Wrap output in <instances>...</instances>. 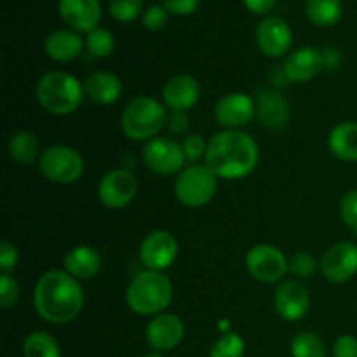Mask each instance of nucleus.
Wrapping results in <instances>:
<instances>
[{
    "label": "nucleus",
    "instance_id": "nucleus-5",
    "mask_svg": "<svg viewBox=\"0 0 357 357\" xmlns=\"http://www.w3.org/2000/svg\"><path fill=\"white\" fill-rule=\"evenodd\" d=\"M166 105L155 98L138 96L128 103L121 117L122 132L132 142H150L167 126Z\"/></svg>",
    "mask_w": 357,
    "mask_h": 357
},
{
    "label": "nucleus",
    "instance_id": "nucleus-2",
    "mask_svg": "<svg viewBox=\"0 0 357 357\" xmlns=\"http://www.w3.org/2000/svg\"><path fill=\"white\" fill-rule=\"evenodd\" d=\"M33 305L47 323L66 324L82 312V286L66 271H47L35 284Z\"/></svg>",
    "mask_w": 357,
    "mask_h": 357
},
{
    "label": "nucleus",
    "instance_id": "nucleus-31",
    "mask_svg": "<svg viewBox=\"0 0 357 357\" xmlns=\"http://www.w3.org/2000/svg\"><path fill=\"white\" fill-rule=\"evenodd\" d=\"M319 267L321 264L316 260V257L307 253V251H298L289 258V272L298 279L314 278Z\"/></svg>",
    "mask_w": 357,
    "mask_h": 357
},
{
    "label": "nucleus",
    "instance_id": "nucleus-8",
    "mask_svg": "<svg viewBox=\"0 0 357 357\" xmlns=\"http://www.w3.org/2000/svg\"><path fill=\"white\" fill-rule=\"evenodd\" d=\"M246 268L257 281L274 284L289 272V260L272 244H257L246 253Z\"/></svg>",
    "mask_w": 357,
    "mask_h": 357
},
{
    "label": "nucleus",
    "instance_id": "nucleus-22",
    "mask_svg": "<svg viewBox=\"0 0 357 357\" xmlns=\"http://www.w3.org/2000/svg\"><path fill=\"white\" fill-rule=\"evenodd\" d=\"M65 271L79 281H87L101 271V255L91 246H75L65 257Z\"/></svg>",
    "mask_w": 357,
    "mask_h": 357
},
{
    "label": "nucleus",
    "instance_id": "nucleus-10",
    "mask_svg": "<svg viewBox=\"0 0 357 357\" xmlns=\"http://www.w3.org/2000/svg\"><path fill=\"white\" fill-rule=\"evenodd\" d=\"M139 190L138 178L129 169H114L101 178L98 185V197L101 204L110 209L126 208Z\"/></svg>",
    "mask_w": 357,
    "mask_h": 357
},
{
    "label": "nucleus",
    "instance_id": "nucleus-33",
    "mask_svg": "<svg viewBox=\"0 0 357 357\" xmlns=\"http://www.w3.org/2000/svg\"><path fill=\"white\" fill-rule=\"evenodd\" d=\"M20 295L21 288L16 278H13L10 274L0 275V305H2V309H10V307L16 305Z\"/></svg>",
    "mask_w": 357,
    "mask_h": 357
},
{
    "label": "nucleus",
    "instance_id": "nucleus-24",
    "mask_svg": "<svg viewBox=\"0 0 357 357\" xmlns=\"http://www.w3.org/2000/svg\"><path fill=\"white\" fill-rule=\"evenodd\" d=\"M328 146L335 157L345 162H357V122L345 121L331 129Z\"/></svg>",
    "mask_w": 357,
    "mask_h": 357
},
{
    "label": "nucleus",
    "instance_id": "nucleus-28",
    "mask_svg": "<svg viewBox=\"0 0 357 357\" xmlns=\"http://www.w3.org/2000/svg\"><path fill=\"white\" fill-rule=\"evenodd\" d=\"M293 357H326L323 340L312 331H302L291 342Z\"/></svg>",
    "mask_w": 357,
    "mask_h": 357
},
{
    "label": "nucleus",
    "instance_id": "nucleus-20",
    "mask_svg": "<svg viewBox=\"0 0 357 357\" xmlns=\"http://www.w3.org/2000/svg\"><path fill=\"white\" fill-rule=\"evenodd\" d=\"M63 21L75 31H93L101 20L100 0H59Z\"/></svg>",
    "mask_w": 357,
    "mask_h": 357
},
{
    "label": "nucleus",
    "instance_id": "nucleus-26",
    "mask_svg": "<svg viewBox=\"0 0 357 357\" xmlns=\"http://www.w3.org/2000/svg\"><path fill=\"white\" fill-rule=\"evenodd\" d=\"M305 13L317 26H333L342 20L344 7L340 0H307Z\"/></svg>",
    "mask_w": 357,
    "mask_h": 357
},
{
    "label": "nucleus",
    "instance_id": "nucleus-6",
    "mask_svg": "<svg viewBox=\"0 0 357 357\" xmlns=\"http://www.w3.org/2000/svg\"><path fill=\"white\" fill-rule=\"evenodd\" d=\"M218 190V176L206 166L192 164L178 173L174 195L187 208H202L209 204Z\"/></svg>",
    "mask_w": 357,
    "mask_h": 357
},
{
    "label": "nucleus",
    "instance_id": "nucleus-3",
    "mask_svg": "<svg viewBox=\"0 0 357 357\" xmlns=\"http://www.w3.org/2000/svg\"><path fill=\"white\" fill-rule=\"evenodd\" d=\"M171 300L173 284L162 272H139L126 289V303L139 316H159L169 307Z\"/></svg>",
    "mask_w": 357,
    "mask_h": 357
},
{
    "label": "nucleus",
    "instance_id": "nucleus-17",
    "mask_svg": "<svg viewBox=\"0 0 357 357\" xmlns=\"http://www.w3.org/2000/svg\"><path fill=\"white\" fill-rule=\"evenodd\" d=\"M323 68H326L324 52H321L316 47L296 49L295 52H291L286 58L284 65H282V72H284L286 80L296 84L312 80L314 77L319 75Z\"/></svg>",
    "mask_w": 357,
    "mask_h": 357
},
{
    "label": "nucleus",
    "instance_id": "nucleus-27",
    "mask_svg": "<svg viewBox=\"0 0 357 357\" xmlns=\"http://www.w3.org/2000/svg\"><path fill=\"white\" fill-rule=\"evenodd\" d=\"M24 357H61L58 340L45 331H33L24 338Z\"/></svg>",
    "mask_w": 357,
    "mask_h": 357
},
{
    "label": "nucleus",
    "instance_id": "nucleus-1",
    "mask_svg": "<svg viewBox=\"0 0 357 357\" xmlns=\"http://www.w3.org/2000/svg\"><path fill=\"white\" fill-rule=\"evenodd\" d=\"M260 160L257 142L241 129H223L208 143L204 166L223 180H241L255 171Z\"/></svg>",
    "mask_w": 357,
    "mask_h": 357
},
{
    "label": "nucleus",
    "instance_id": "nucleus-23",
    "mask_svg": "<svg viewBox=\"0 0 357 357\" xmlns=\"http://www.w3.org/2000/svg\"><path fill=\"white\" fill-rule=\"evenodd\" d=\"M45 52L58 63H68L82 52L84 40L72 30H56L45 38Z\"/></svg>",
    "mask_w": 357,
    "mask_h": 357
},
{
    "label": "nucleus",
    "instance_id": "nucleus-30",
    "mask_svg": "<svg viewBox=\"0 0 357 357\" xmlns=\"http://www.w3.org/2000/svg\"><path fill=\"white\" fill-rule=\"evenodd\" d=\"M86 47L94 58H107L114 52L115 38L107 28H96V30L87 33Z\"/></svg>",
    "mask_w": 357,
    "mask_h": 357
},
{
    "label": "nucleus",
    "instance_id": "nucleus-36",
    "mask_svg": "<svg viewBox=\"0 0 357 357\" xmlns=\"http://www.w3.org/2000/svg\"><path fill=\"white\" fill-rule=\"evenodd\" d=\"M183 146V152L187 160H197L201 157L206 155V150H208V143L204 142L201 135H190L183 139L181 143Z\"/></svg>",
    "mask_w": 357,
    "mask_h": 357
},
{
    "label": "nucleus",
    "instance_id": "nucleus-38",
    "mask_svg": "<svg viewBox=\"0 0 357 357\" xmlns=\"http://www.w3.org/2000/svg\"><path fill=\"white\" fill-rule=\"evenodd\" d=\"M335 357H357V338L352 335H342L333 345Z\"/></svg>",
    "mask_w": 357,
    "mask_h": 357
},
{
    "label": "nucleus",
    "instance_id": "nucleus-11",
    "mask_svg": "<svg viewBox=\"0 0 357 357\" xmlns=\"http://www.w3.org/2000/svg\"><path fill=\"white\" fill-rule=\"evenodd\" d=\"M178 241L167 230H153L139 246V260L146 271L162 272L178 258Z\"/></svg>",
    "mask_w": 357,
    "mask_h": 357
},
{
    "label": "nucleus",
    "instance_id": "nucleus-4",
    "mask_svg": "<svg viewBox=\"0 0 357 357\" xmlns=\"http://www.w3.org/2000/svg\"><path fill=\"white\" fill-rule=\"evenodd\" d=\"M84 84L66 72H49L35 87L38 105L51 115H70L82 105Z\"/></svg>",
    "mask_w": 357,
    "mask_h": 357
},
{
    "label": "nucleus",
    "instance_id": "nucleus-14",
    "mask_svg": "<svg viewBox=\"0 0 357 357\" xmlns=\"http://www.w3.org/2000/svg\"><path fill=\"white\" fill-rule=\"evenodd\" d=\"M258 47L271 58H281L288 54L293 45V31L284 20L268 16L258 23L257 28Z\"/></svg>",
    "mask_w": 357,
    "mask_h": 357
},
{
    "label": "nucleus",
    "instance_id": "nucleus-32",
    "mask_svg": "<svg viewBox=\"0 0 357 357\" xmlns=\"http://www.w3.org/2000/svg\"><path fill=\"white\" fill-rule=\"evenodd\" d=\"M142 0H110V14L121 23L135 21L142 13Z\"/></svg>",
    "mask_w": 357,
    "mask_h": 357
},
{
    "label": "nucleus",
    "instance_id": "nucleus-18",
    "mask_svg": "<svg viewBox=\"0 0 357 357\" xmlns=\"http://www.w3.org/2000/svg\"><path fill=\"white\" fill-rule=\"evenodd\" d=\"M257 119L264 128L279 129L291 119V105L281 93L274 89H258L255 96Z\"/></svg>",
    "mask_w": 357,
    "mask_h": 357
},
{
    "label": "nucleus",
    "instance_id": "nucleus-25",
    "mask_svg": "<svg viewBox=\"0 0 357 357\" xmlns=\"http://www.w3.org/2000/svg\"><path fill=\"white\" fill-rule=\"evenodd\" d=\"M9 155L14 162L21 166H30L35 160L40 159V143L38 138L30 131H17L9 138Z\"/></svg>",
    "mask_w": 357,
    "mask_h": 357
},
{
    "label": "nucleus",
    "instance_id": "nucleus-13",
    "mask_svg": "<svg viewBox=\"0 0 357 357\" xmlns=\"http://www.w3.org/2000/svg\"><path fill=\"white\" fill-rule=\"evenodd\" d=\"M257 117L255 98L246 93H229L215 105V119L222 128L239 129Z\"/></svg>",
    "mask_w": 357,
    "mask_h": 357
},
{
    "label": "nucleus",
    "instance_id": "nucleus-21",
    "mask_svg": "<svg viewBox=\"0 0 357 357\" xmlns=\"http://www.w3.org/2000/svg\"><path fill=\"white\" fill-rule=\"evenodd\" d=\"M84 91L98 105H112L122 96V82L115 73L94 72L84 80Z\"/></svg>",
    "mask_w": 357,
    "mask_h": 357
},
{
    "label": "nucleus",
    "instance_id": "nucleus-35",
    "mask_svg": "<svg viewBox=\"0 0 357 357\" xmlns=\"http://www.w3.org/2000/svg\"><path fill=\"white\" fill-rule=\"evenodd\" d=\"M17 261H20L17 248L9 241H2L0 244V271L2 274H10L17 267Z\"/></svg>",
    "mask_w": 357,
    "mask_h": 357
},
{
    "label": "nucleus",
    "instance_id": "nucleus-7",
    "mask_svg": "<svg viewBox=\"0 0 357 357\" xmlns=\"http://www.w3.org/2000/svg\"><path fill=\"white\" fill-rule=\"evenodd\" d=\"M38 169L52 183L72 185L82 176L84 159L72 146L52 145L42 152Z\"/></svg>",
    "mask_w": 357,
    "mask_h": 357
},
{
    "label": "nucleus",
    "instance_id": "nucleus-15",
    "mask_svg": "<svg viewBox=\"0 0 357 357\" xmlns=\"http://www.w3.org/2000/svg\"><path fill=\"white\" fill-rule=\"evenodd\" d=\"M275 312L288 323L300 321L310 307V293L307 286L300 281H286L275 289L274 295Z\"/></svg>",
    "mask_w": 357,
    "mask_h": 357
},
{
    "label": "nucleus",
    "instance_id": "nucleus-40",
    "mask_svg": "<svg viewBox=\"0 0 357 357\" xmlns=\"http://www.w3.org/2000/svg\"><path fill=\"white\" fill-rule=\"evenodd\" d=\"M188 126H190V119H188L187 112H171L167 117V128L176 135L187 131Z\"/></svg>",
    "mask_w": 357,
    "mask_h": 357
},
{
    "label": "nucleus",
    "instance_id": "nucleus-34",
    "mask_svg": "<svg viewBox=\"0 0 357 357\" xmlns=\"http://www.w3.org/2000/svg\"><path fill=\"white\" fill-rule=\"evenodd\" d=\"M340 216L345 225L357 232V190H349L340 201Z\"/></svg>",
    "mask_w": 357,
    "mask_h": 357
},
{
    "label": "nucleus",
    "instance_id": "nucleus-41",
    "mask_svg": "<svg viewBox=\"0 0 357 357\" xmlns=\"http://www.w3.org/2000/svg\"><path fill=\"white\" fill-rule=\"evenodd\" d=\"M248 9L255 14H265L275 6V0H244Z\"/></svg>",
    "mask_w": 357,
    "mask_h": 357
},
{
    "label": "nucleus",
    "instance_id": "nucleus-37",
    "mask_svg": "<svg viewBox=\"0 0 357 357\" xmlns=\"http://www.w3.org/2000/svg\"><path fill=\"white\" fill-rule=\"evenodd\" d=\"M143 24L149 30L157 31L162 30L164 26L167 24V10L166 7L162 6H152L146 9V13L143 14Z\"/></svg>",
    "mask_w": 357,
    "mask_h": 357
},
{
    "label": "nucleus",
    "instance_id": "nucleus-19",
    "mask_svg": "<svg viewBox=\"0 0 357 357\" xmlns=\"http://www.w3.org/2000/svg\"><path fill=\"white\" fill-rule=\"evenodd\" d=\"M201 98V86L197 79L187 73L174 75L162 87V103L171 112H188Z\"/></svg>",
    "mask_w": 357,
    "mask_h": 357
},
{
    "label": "nucleus",
    "instance_id": "nucleus-16",
    "mask_svg": "<svg viewBox=\"0 0 357 357\" xmlns=\"http://www.w3.org/2000/svg\"><path fill=\"white\" fill-rule=\"evenodd\" d=\"M185 337V324L176 314H159L146 326V342L153 351H173Z\"/></svg>",
    "mask_w": 357,
    "mask_h": 357
},
{
    "label": "nucleus",
    "instance_id": "nucleus-42",
    "mask_svg": "<svg viewBox=\"0 0 357 357\" xmlns=\"http://www.w3.org/2000/svg\"><path fill=\"white\" fill-rule=\"evenodd\" d=\"M143 357H164V356L160 354L159 351H152V352H146V354L143 356Z\"/></svg>",
    "mask_w": 357,
    "mask_h": 357
},
{
    "label": "nucleus",
    "instance_id": "nucleus-39",
    "mask_svg": "<svg viewBox=\"0 0 357 357\" xmlns=\"http://www.w3.org/2000/svg\"><path fill=\"white\" fill-rule=\"evenodd\" d=\"M167 13L178 14V16H187L192 14L199 7L201 0H162Z\"/></svg>",
    "mask_w": 357,
    "mask_h": 357
},
{
    "label": "nucleus",
    "instance_id": "nucleus-9",
    "mask_svg": "<svg viewBox=\"0 0 357 357\" xmlns=\"http://www.w3.org/2000/svg\"><path fill=\"white\" fill-rule=\"evenodd\" d=\"M143 162L150 171L157 174H174L185 169L183 146L171 138L155 136L143 146Z\"/></svg>",
    "mask_w": 357,
    "mask_h": 357
},
{
    "label": "nucleus",
    "instance_id": "nucleus-29",
    "mask_svg": "<svg viewBox=\"0 0 357 357\" xmlns=\"http://www.w3.org/2000/svg\"><path fill=\"white\" fill-rule=\"evenodd\" d=\"M246 351L243 337L234 331L223 333L209 351V357H243Z\"/></svg>",
    "mask_w": 357,
    "mask_h": 357
},
{
    "label": "nucleus",
    "instance_id": "nucleus-12",
    "mask_svg": "<svg viewBox=\"0 0 357 357\" xmlns=\"http://www.w3.org/2000/svg\"><path fill=\"white\" fill-rule=\"evenodd\" d=\"M321 272L335 284L347 282L357 274V244L342 241L324 251L321 258Z\"/></svg>",
    "mask_w": 357,
    "mask_h": 357
}]
</instances>
